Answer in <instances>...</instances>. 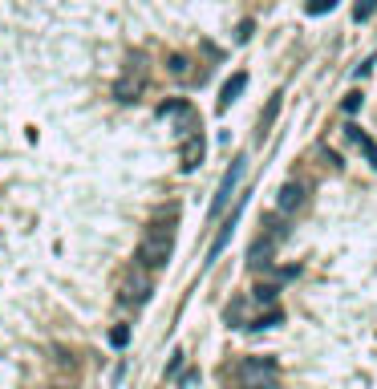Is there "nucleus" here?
I'll return each mask as SVG.
<instances>
[{
    "label": "nucleus",
    "mask_w": 377,
    "mask_h": 389,
    "mask_svg": "<svg viewBox=\"0 0 377 389\" xmlns=\"http://www.w3.org/2000/svg\"><path fill=\"white\" fill-rule=\"evenodd\" d=\"M276 377H280V365L272 357H243L232 369L236 389H276Z\"/></svg>",
    "instance_id": "1"
},
{
    "label": "nucleus",
    "mask_w": 377,
    "mask_h": 389,
    "mask_svg": "<svg viewBox=\"0 0 377 389\" xmlns=\"http://www.w3.org/2000/svg\"><path fill=\"white\" fill-rule=\"evenodd\" d=\"M170 252H175V228H170V223H150L146 235H142V244H138V264H146V268H166Z\"/></svg>",
    "instance_id": "2"
},
{
    "label": "nucleus",
    "mask_w": 377,
    "mask_h": 389,
    "mask_svg": "<svg viewBox=\"0 0 377 389\" xmlns=\"http://www.w3.org/2000/svg\"><path fill=\"white\" fill-rule=\"evenodd\" d=\"M150 292H154V284H150L146 264L126 268V276H122V288H118V300H122V304H126V308H138V304H146V300H150Z\"/></svg>",
    "instance_id": "3"
},
{
    "label": "nucleus",
    "mask_w": 377,
    "mask_h": 389,
    "mask_svg": "<svg viewBox=\"0 0 377 389\" xmlns=\"http://www.w3.org/2000/svg\"><path fill=\"white\" fill-rule=\"evenodd\" d=\"M142 93H146V69H142V53H134L126 73L118 77V86H114V97H118L122 106H134Z\"/></svg>",
    "instance_id": "4"
},
{
    "label": "nucleus",
    "mask_w": 377,
    "mask_h": 389,
    "mask_svg": "<svg viewBox=\"0 0 377 389\" xmlns=\"http://www.w3.org/2000/svg\"><path fill=\"white\" fill-rule=\"evenodd\" d=\"M243 170H248V154H239V159L232 162V170L223 175V183H219V191H215V203H211V219L227 211V203H232V195H236L239 179H243Z\"/></svg>",
    "instance_id": "5"
},
{
    "label": "nucleus",
    "mask_w": 377,
    "mask_h": 389,
    "mask_svg": "<svg viewBox=\"0 0 377 389\" xmlns=\"http://www.w3.org/2000/svg\"><path fill=\"white\" fill-rule=\"evenodd\" d=\"M203 154H207V138H203V130H191V134L183 138V146H179V166H183V170H195V166L203 162Z\"/></svg>",
    "instance_id": "6"
},
{
    "label": "nucleus",
    "mask_w": 377,
    "mask_h": 389,
    "mask_svg": "<svg viewBox=\"0 0 377 389\" xmlns=\"http://www.w3.org/2000/svg\"><path fill=\"white\" fill-rule=\"evenodd\" d=\"M305 203H308V186L296 183V179H292V183H284L280 195H276V207H280L284 215H296V211H300Z\"/></svg>",
    "instance_id": "7"
},
{
    "label": "nucleus",
    "mask_w": 377,
    "mask_h": 389,
    "mask_svg": "<svg viewBox=\"0 0 377 389\" xmlns=\"http://www.w3.org/2000/svg\"><path fill=\"white\" fill-rule=\"evenodd\" d=\"M272 255H276V239H272V235H259L256 244L248 248V268H252V272H264V268L272 264Z\"/></svg>",
    "instance_id": "8"
},
{
    "label": "nucleus",
    "mask_w": 377,
    "mask_h": 389,
    "mask_svg": "<svg viewBox=\"0 0 377 389\" xmlns=\"http://www.w3.org/2000/svg\"><path fill=\"white\" fill-rule=\"evenodd\" d=\"M345 138H349V142H353L357 150H361V154H365V159H369V166H374L377 170V142L369 134H365V130H361V126H353V122H349V126H345Z\"/></svg>",
    "instance_id": "9"
},
{
    "label": "nucleus",
    "mask_w": 377,
    "mask_h": 389,
    "mask_svg": "<svg viewBox=\"0 0 377 389\" xmlns=\"http://www.w3.org/2000/svg\"><path fill=\"white\" fill-rule=\"evenodd\" d=\"M248 90V73H232L227 81H223V90H219V110H227V106H236V97Z\"/></svg>",
    "instance_id": "10"
},
{
    "label": "nucleus",
    "mask_w": 377,
    "mask_h": 389,
    "mask_svg": "<svg viewBox=\"0 0 377 389\" xmlns=\"http://www.w3.org/2000/svg\"><path fill=\"white\" fill-rule=\"evenodd\" d=\"M236 223H239V207L232 211V215H227V223H223V231L215 235V244H211V260H215L219 252H223V248H227V239H232V231H236Z\"/></svg>",
    "instance_id": "11"
},
{
    "label": "nucleus",
    "mask_w": 377,
    "mask_h": 389,
    "mask_svg": "<svg viewBox=\"0 0 377 389\" xmlns=\"http://www.w3.org/2000/svg\"><path fill=\"white\" fill-rule=\"evenodd\" d=\"M276 114H280V93H276V97L264 106V114H259V138L268 134V126H272V118H276Z\"/></svg>",
    "instance_id": "12"
},
{
    "label": "nucleus",
    "mask_w": 377,
    "mask_h": 389,
    "mask_svg": "<svg viewBox=\"0 0 377 389\" xmlns=\"http://www.w3.org/2000/svg\"><path fill=\"white\" fill-rule=\"evenodd\" d=\"M280 321H284V312H280V308H268V312H259V317H256L252 324H248V328H272V324H280Z\"/></svg>",
    "instance_id": "13"
},
{
    "label": "nucleus",
    "mask_w": 377,
    "mask_h": 389,
    "mask_svg": "<svg viewBox=\"0 0 377 389\" xmlns=\"http://www.w3.org/2000/svg\"><path fill=\"white\" fill-rule=\"evenodd\" d=\"M374 8H377V0H357V4H353V21H369Z\"/></svg>",
    "instance_id": "14"
},
{
    "label": "nucleus",
    "mask_w": 377,
    "mask_h": 389,
    "mask_svg": "<svg viewBox=\"0 0 377 389\" xmlns=\"http://www.w3.org/2000/svg\"><path fill=\"white\" fill-rule=\"evenodd\" d=\"M276 292H280V284H256V300H259V304H272Z\"/></svg>",
    "instance_id": "15"
},
{
    "label": "nucleus",
    "mask_w": 377,
    "mask_h": 389,
    "mask_svg": "<svg viewBox=\"0 0 377 389\" xmlns=\"http://www.w3.org/2000/svg\"><path fill=\"white\" fill-rule=\"evenodd\" d=\"M332 4H337V0H308L305 8H308V17H321V13H329Z\"/></svg>",
    "instance_id": "16"
},
{
    "label": "nucleus",
    "mask_w": 377,
    "mask_h": 389,
    "mask_svg": "<svg viewBox=\"0 0 377 389\" xmlns=\"http://www.w3.org/2000/svg\"><path fill=\"white\" fill-rule=\"evenodd\" d=\"M110 341L126 344V341H130V328H126V324H114V328H110Z\"/></svg>",
    "instance_id": "17"
},
{
    "label": "nucleus",
    "mask_w": 377,
    "mask_h": 389,
    "mask_svg": "<svg viewBox=\"0 0 377 389\" xmlns=\"http://www.w3.org/2000/svg\"><path fill=\"white\" fill-rule=\"evenodd\" d=\"M170 73L183 77V73H187V57H170Z\"/></svg>",
    "instance_id": "18"
},
{
    "label": "nucleus",
    "mask_w": 377,
    "mask_h": 389,
    "mask_svg": "<svg viewBox=\"0 0 377 389\" xmlns=\"http://www.w3.org/2000/svg\"><path fill=\"white\" fill-rule=\"evenodd\" d=\"M252 29H256V24H252V21H243V24L236 29V41H248V37H252Z\"/></svg>",
    "instance_id": "19"
},
{
    "label": "nucleus",
    "mask_w": 377,
    "mask_h": 389,
    "mask_svg": "<svg viewBox=\"0 0 377 389\" xmlns=\"http://www.w3.org/2000/svg\"><path fill=\"white\" fill-rule=\"evenodd\" d=\"M345 110H349V114L361 110V93H349V97H345Z\"/></svg>",
    "instance_id": "20"
},
{
    "label": "nucleus",
    "mask_w": 377,
    "mask_h": 389,
    "mask_svg": "<svg viewBox=\"0 0 377 389\" xmlns=\"http://www.w3.org/2000/svg\"><path fill=\"white\" fill-rule=\"evenodd\" d=\"M61 389H65V386H61Z\"/></svg>",
    "instance_id": "21"
}]
</instances>
